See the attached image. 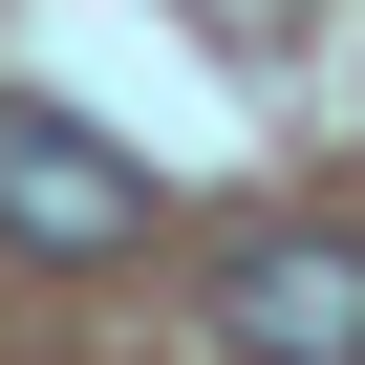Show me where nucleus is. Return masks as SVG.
Masks as SVG:
<instances>
[{
  "mask_svg": "<svg viewBox=\"0 0 365 365\" xmlns=\"http://www.w3.org/2000/svg\"><path fill=\"white\" fill-rule=\"evenodd\" d=\"M0 237H22V258H129L150 237V150H108L43 86H0Z\"/></svg>",
  "mask_w": 365,
  "mask_h": 365,
  "instance_id": "nucleus-1",
  "label": "nucleus"
},
{
  "mask_svg": "<svg viewBox=\"0 0 365 365\" xmlns=\"http://www.w3.org/2000/svg\"><path fill=\"white\" fill-rule=\"evenodd\" d=\"M215 344L237 365H365V237L344 215H258L215 258Z\"/></svg>",
  "mask_w": 365,
  "mask_h": 365,
  "instance_id": "nucleus-2",
  "label": "nucleus"
}]
</instances>
